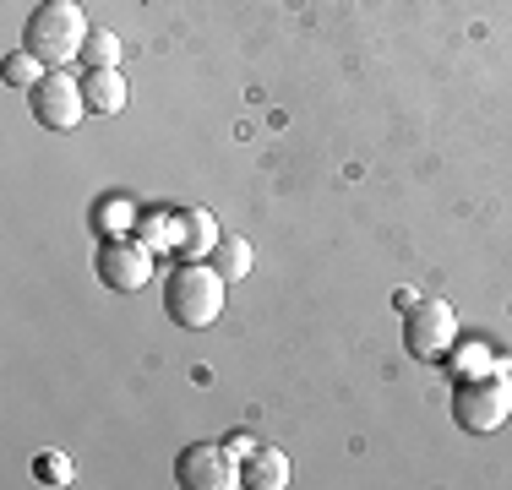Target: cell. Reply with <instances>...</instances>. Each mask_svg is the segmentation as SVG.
<instances>
[{
	"label": "cell",
	"instance_id": "6da1fadb",
	"mask_svg": "<svg viewBox=\"0 0 512 490\" xmlns=\"http://www.w3.org/2000/svg\"><path fill=\"white\" fill-rule=\"evenodd\" d=\"M224 289H229V278L218 273L213 262H180L175 273L164 278V311H169V322L191 327V333L213 327L218 316H224Z\"/></svg>",
	"mask_w": 512,
	"mask_h": 490
},
{
	"label": "cell",
	"instance_id": "7a4b0ae2",
	"mask_svg": "<svg viewBox=\"0 0 512 490\" xmlns=\"http://www.w3.org/2000/svg\"><path fill=\"white\" fill-rule=\"evenodd\" d=\"M88 33L93 28H88L77 0H44V6H33L28 28H22V49H33L50 71H66L71 60H82Z\"/></svg>",
	"mask_w": 512,
	"mask_h": 490
},
{
	"label": "cell",
	"instance_id": "3957f363",
	"mask_svg": "<svg viewBox=\"0 0 512 490\" xmlns=\"http://www.w3.org/2000/svg\"><path fill=\"white\" fill-rule=\"evenodd\" d=\"M453 420H458V431H469V436H496L512 420V382L502 371L474 376V382H458Z\"/></svg>",
	"mask_w": 512,
	"mask_h": 490
},
{
	"label": "cell",
	"instance_id": "277c9868",
	"mask_svg": "<svg viewBox=\"0 0 512 490\" xmlns=\"http://www.w3.org/2000/svg\"><path fill=\"white\" fill-rule=\"evenodd\" d=\"M404 349L414 360H447L458 349V311L447 300H414L404 316Z\"/></svg>",
	"mask_w": 512,
	"mask_h": 490
},
{
	"label": "cell",
	"instance_id": "5b68a950",
	"mask_svg": "<svg viewBox=\"0 0 512 490\" xmlns=\"http://www.w3.org/2000/svg\"><path fill=\"white\" fill-rule=\"evenodd\" d=\"M28 104L44 131H77V120L88 115V93L71 71H44L39 88H28Z\"/></svg>",
	"mask_w": 512,
	"mask_h": 490
},
{
	"label": "cell",
	"instance_id": "8992f818",
	"mask_svg": "<svg viewBox=\"0 0 512 490\" xmlns=\"http://www.w3.org/2000/svg\"><path fill=\"white\" fill-rule=\"evenodd\" d=\"M175 480L186 490H235V485H246V474H240V458H229V447L191 441L175 458Z\"/></svg>",
	"mask_w": 512,
	"mask_h": 490
},
{
	"label": "cell",
	"instance_id": "52a82bcc",
	"mask_svg": "<svg viewBox=\"0 0 512 490\" xmlns=\"http://www.w3.org/2000/svg\"><path fill=\"white\" fill-rule=\"evenodd\" d=\"M153 245H142V240H131V235H120V240H104L99 245V278L115 294H137V289H148L153 284Z\"/></svg>",
	"mask_w": 512,
	"mask_h": 490
},
{
	"label": "cell",
	"instance_id": "ba28073f",
	"mask_svg": "<svg viewBox=\"0 0 512 490\" xmlns=\"http://www.w3.org/2000/svg\"><path fill=\"white\" fill-rule=\"evenodd\" d=\"M218 240H224V229H218V218L207 207L175 213V262H213Z\"/></svg>",
	"mask_w": 512,
	"mask_h": 490
},
{
	"label": "cell",
	"instance_id": "9c48e42d",
	"mask_svg": "<svg viewBox=\"0 0 512 490\" xmlns=\"http://www.w3.org/2000/svg\"><path fill=\"white\" fill-rule=\"evenodd\" d=\"M240 474H246L251 490H284L289 485V458L278 447H256L246 463H240Z\"/></svg>",
	"mask_w": 512,
	"mask_h": 490
},
{
	"label": "cell",
	"instance_id": "30bf717a",
	"mask_svg": "<svg viewBox=\"0 0 512 490\" xmlns=\"http://www.w3.org/2000/svg\"><path fill=\"white\" fill-rule=\"evenodd\" d=\"M82 93H88V115H120V109H126V82H120V71H88V77H82Z\"/></svg>",
	"mask_w": 512,
	"mask_h": 490
},
{
	"label": "cell",
	"instance_id": "8fae6325",
	"mask_svg": "<svg viewBox=\"0 0 512 490\" xmlns=\"http://www.w3.org/2000/svg\"><path fill=\"white\" fill-rule=\"evenodd\" d=\"M137 224H142V213L126 202V196H104V202L93 207V229H99L104 240H120V235H131Z\"/></svg>",
	"mask_w": 512,
	"mask_h": 490
},
{
	"label": "cell",
	"instance_id": "7c38bea8",
	"mask_svg": "<svg viewBox=\"0 0 512 490\" xmlns=\"http://www.w3.org/2000/svg\"><path fill=\"white\" fill-rule=\"evenodd\" d=\"M447 360H453L458 382H474V376H491V371H502V365L491 360V349H485V343H458V349L447 354Z\"/></svg>",
	"mask_w": 512,
	"mask_h": 490
},
{
	"label": "cell",
	"instance_id": "4fadbf2b",
	"mask_svg": "<svg viewBox=\"0 0 512 490\" xmlns=\"http://www.w3.org/2000/svg\"><path fill=\"white\" fill-rule=\"evenodd\" d=\"M213 267H218L224 278H246V273H251V240L224 235V240H218V251H213Z\"/></svg>",
	"mask_w": 512,
	"mask_h": 490
},
{
	"label": "cell",
	"instance_id": "5bb4252c",
	"mask_svg": "<svg viewBox=\"0 0 512 490\" xmlns=\"http://www.w3.org/2000/svg\"><path fill=\"white\" fill-rule=\"evenodd\" d=\"M44 60L33 55V49H17V55H6V66H0V77L11 82V88H39V77H44Z\"/></svg>",
	"mask_w": 512,
	"mask_h": 490
},
{
	"label": "cell",
	"instance_id": "9a60e30c",
	"mask_svg": "<svg viewBox=\"0 0 512 490\" xmlns=\"http://www.w3.org/2000/svg\"><path fill=\"white\" fill-rule=\"evenodd\" d=\"M142 245H153L158 256H175V213H164V207H158V213H142Z\"/></svg>",
	"mask_w": 512,
	"mask_h": 490
},
{
	"label": "cell",
	"instance_id": "2e32d148",
	"mask_svg": "<svg viewBox=\"0 0 512 490\" xmlns=\"http://www.w3.org/2000/svg\"><path fill=\"white\" fill-rule=\"evenodd\" d=\"M82 66L88 71H115L120 66V39L115 33H88V44H82Z\"/></svg>",
	"mask_w": 512,
	"mask_h": 490
},
{
	"label": "cell",
	"instance_id": "e0dca14e",
	"mask_svg": "<svg viewBox=\"0 0 512 490\" xmlns=\"http://www.w3.org/2000/svg\"><path fill=\"white\" fill-rule=\"evenodd\" d=\"M33 469L44 474V485H71V463L60 458V452H44V458L33 463Z\"/></svg>",
	"mask_w": 512,
	"mask_h": 490
},
{
	"label": "cell",
	"instance_id": "ac0fdd59",
	"mask_svg": "<svg viewBox=\"0 0 512 490\" xmlns=\"http://www.w3.org/2000/svg\"><path fill=\"white\" fill-rule=\"evenodd\" d=\"M224 447H229V458H240V463H246V458H251V452H256V441H251L246 431H235V436H229V441H224Z\"/></svg>",
	"mask_w": 512,
	"mask_h": 490
}]
</instances>
